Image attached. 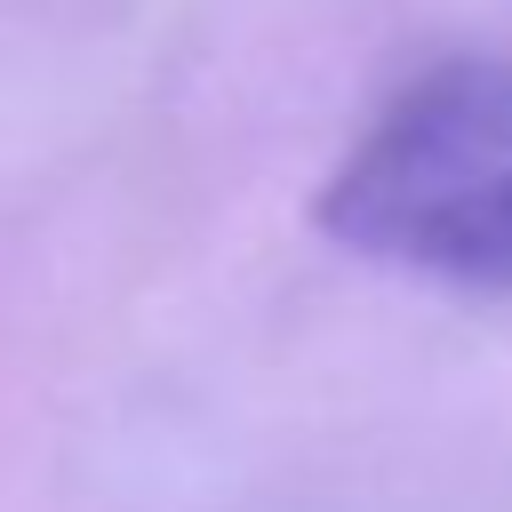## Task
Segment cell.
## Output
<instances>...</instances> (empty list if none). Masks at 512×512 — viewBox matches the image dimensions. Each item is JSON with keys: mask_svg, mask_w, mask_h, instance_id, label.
Listing matches in <instances>:
<instances>
[{"mask_svg": "<svg viewBox=\"0 0 512 512\" xmlns=\"http://www.w3.org/2000/svg\"><path fill=\"white\" fill-rule=\"evenodd\" d=\"M320 232L384 272L504 296L512 288V48L408 80L328 168Z\"/></svg>", "mask_w": 512, "mask_h": 512, "instance_id": "cell-1", "label": "cell"}]
</instances>
